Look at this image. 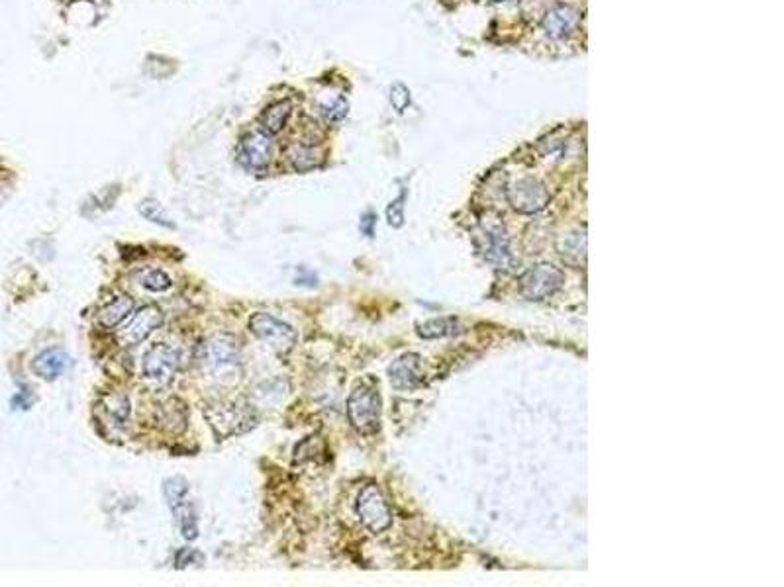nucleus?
Masks as SVG:
<instances>
[{
    "label": "nucleus",
    "mask_w": 784,
    "mask_h": 587,
    "mask_svg": "<svg viewBox=\"0 0 784 587\" xmlns=\"http://www.w3.org/2000/svg\"><path fill=\"white\" fill-rule=\"evenodd\" d=\"M349 421L359 433L371 435L381 427V396L371 386H357L347 399Z\"/></svg>",
    "instance_id": "obj_1"
},
{
    "label": "nucleus",
    "mask_w": 784,
    "mask_h": 587,
    "mask_svg": "<svg viewBox=\"0 0 784 587\" xmlns=\"http://www.w3.org/2000/svg\"><path fill=\"white\" fill-rule=\"evenodd\" d=\"M165 498H167V506L171 507L175 519H177L181 535L187 540H195L198 537V523L195 506L189 499L187 480L171 478L165 482Z\"/></svg>",
    "instance_id": "obj_2"
},
{
    "label": "nucleus",
    "mask_w": 784,
    "mask_h": 587,
    "mask_svg": "<svg viewBox=\"0 0 784 587\" xmlns=\"http://www.w3.org/2000/svg\"><path fill=\"white\" fill-rule=\"evenodd\" d=\"M357 515L371 533H383L392 525V511L383 491L375 483H369L357 498Z\"/></svg>",
    "instance_id": "obj_3"
},
{
    "label": "nucleus",
    "mask_w": 784,
    "mask_h": 587,
    "mask_svg": "<svg viewBox=\"0 0 784 587\" xmlns=\"http://www.w3.org/2000/svg\"><path fill=\"white\" fill-rule=\"evenodd\" d=\"M249 329L255 337L267 341L271 347L279 351H289L297 343V331L271 313H253L252 320H249Z\"/></svg>",
    "instance_id": "obj_4"
},
{
    "label": "nucleus",
    "mask_w": 784,
    "mask_h": 587,
    "mask_svg": "<svg viewBox=\"0 0 784 587\" xmlns=\"http://www.w3.org/2000/svg\"><path fill=\"white\" fill-rule=\"evenodd\" d=\"M565 282L561 270L553 265H538L520 278V292L528 300H543L555 294Z\"/></svg>",
    "instance_id": "obj_5"
},
{
    "label": "nucleus",
    "mask_w": 784,
    "mask_h": 587,
    "mask_svg": "<svg viewBox=\"0 0 784 587\" xmlns=\"http://www.w3.org/2000/svg\"><path fill=\"white\" fill-rule=\"evenodd\" d=\"M197 357L200 365L210 370L234 367L239 360V344L232 335H214L200 344Z\"/></svg>",
    "instance_id": "obj_6"
},
{
    "label": "nucleus",
    "mask_w": 784,
    "mask_h": 587,
    "mask_svg": "<svg viewBox=\"0 0 784 587\" xmlns=\"http://www.w3.org/2000/svg\"><path fill=\"white\" fill-rule=\"evenodd\" d=\"M161 323H163V313L159 307L145 305L132 315L130 321H128L124 328L118 329L116 339L122 347H132V344H137L145 337H150Z\"/></svg>",
    "instance_id": "obj_7"
},
{
    "label": "nucleus",
    "mask_w": 784,
    "mask_h": 587,
    "mask_svg": "<svg viewBox=\"0 0 784 587\" xmlns=\"http://www.w3.org/2000/svg\"><path fill=\"white\" fill-rule=\"evenodd\" d=\"M181 352L173 344L155 343L144 357V375L151 380H169L177 370Z\"/></svg>",
    "instance_id": "obj_8"
},
{
    "label": "nucleus",
    "mask_w": 784,
    "mask_h": 587,
    "mask_svg": "<svg viewBox=\"0 0 784 587\" xmlns=\"http://www.w3.org/2000/svg\"><path fill=\"white\" fill-rule=\"evenodd\" d=\"M508 200L518 212L533 213L546 208V204L549 202V194L541 182L524 179L516 182L512 189H508Z\"/></svg>",
    "instance_id": "obj_9"
},
{
    "label": "nucleus",
    "mask_w": 784,
    "mask_h": 587,
    "mask_svg": "<svg viewBox=\"0 0 784 587\" xmlns=\"http://www.w3.org/2000/svg\"><path fill=\"white\" fill-rule=\"evenodd\" d=\"M237 159L252 171H263L273 159V142L271 137L260 132L249 134L237 149Z\"/></svg>",
    "instance_id": "obj_10"
},
{
    "label": "nucleus",
    "mask_w": 784,
    "mask_h": 587,
    "mask_svg": "<svg viewBox=\"0 0 784 587\" xmlns=\"http://www.w3.org/2000/svg\"><path fill=\"white\" fill-rule=\"evenodd\" d=\"M389 378L396 390H412L420 386L423 380L420 357L414 352H406L400 359H396L389 368Z\"/></svg>",
    "instance_id": "obj_11"
},
{
    "label": "nucleus",
    "mask_w": 784,
    "mask_h": 587,
    "mask_svg": "<svg viewBox=\"0 0 784 587\" xmlns=\"http://www.w3.org/2000/svg\"><path fill=\"white\" fill-rule=\"evenodd\" d=\"M580 22V16L573 6L569 4H557L543 18V27L553 40H565L573 34Z\"/></svg>",
    "instance_id": "obj_12"
},
{
    "label": "nucleus",
    "mask_w": 784,
    "mask_h": 587,
    "mask_svg": "<svg viewBox=\"0 0 784 587\" xmlns=\"http://www.w3.org/2000/svg\"><path fill=\"white\" fill-rule=\"evenodd\" d=\"M69 365H71V359L66 351L48 349L35 357L32 368L40 378L55 380L69 368Z\"/></svg>",
    "instance_id": "obj_13"
},
{
    "label": "nucleus",
    "mask_w": 784,
    "mask_h": 587,
    "mask_svg": "<svg viewBox=\"0 0 784 587\" xmlns=\"http://www.w3.org/2000/svg\"><path fill=\"white\" fill-rule=\"evenodd\" d=\"M132 310H134L132 297L128 294H118L98 312V323L108 329L118 328L120 323L128 320V315L132 313Z\"/></svg>",
    "instance_id": "obj_14"
},
{
    "label": "nucleus",
    "mask_w": 784,
    "mask_h": 587,
    "mask_svg": "<svg viewBox=\"0 0 784 587\" xmlns=\"http://www.w3.org/2000/svg\"><path fill=\"white\" fill-rule=\"evenodd\" d=\"M287 157L297 171H310L322 163V151L310 142H294L287 149Z\"/></svg>",
    "instance_id": "obj_15"
},
{
    "label": "nucleus",
    "mask_w": 784,
    "mask_h": 587,
    "mask_svg": "<svg viewBox=\"0 0 784 587\" xmlns=\"http://www.w3.org/2000/svg\"><path fill=\"white\" fill-rule=\"evenodd\" d=\"M291 112H292V104L289 100L275 102V104L267 108L261 116L263 134H267V135L279 134L281 129L284 127V124H287V120L291 118Z\"/></svg>",
    "instance_id": "obj_16"
},
{
    "label": "nucleus",
    "mask_w": 784,
    "mask_h": 587,
    "mask_svg": "<svg viewBox=\"0 0 784 587\" xmlns=\"http://www.w3.org/2000/svg\"><path fill=\"white\" fill-rule=\"evenodd\" d=\"M461 333V325L455 318H439L430 320L422 323L418 328V335L423 339H436V337H451V335Z\"/></svg>",
    "instance_id": "obj_17"
},
{
    "label": "nucleus",
    "mask_w": 784,
    "mask_h": 587,
    "mask_svg": "<svg viewBox=\"0 0 784 587\" xmlns=\"http://www.w3.org/2000/svg\"><path fill=\"white\" fill-rule=\"evenodd\" d=\"M140 213L144 218H147L150 221H153V223H159V226H163V228H175V223H173V220H171V216L167 212H165V208L161 206L159 202L157 200H153V198H145L142 204H140Z\"/></svg>",
    "instance_id": "obj_18"
},
{
    "label": "nucleus",
    "mask_w": 784,
    "mask_h": 587,
    "mask_svg": "<svg viewBox=\"0 0 784 587\" xmlns=\"http://www.w3.org/2000/svg\"><path fill=\"white\" fill-rule=\"evenodd\" d=\"M137 281H140V284L151 292H165L167 288H171V278L165 274L163 270H157V268L142 270V273L137 274Z\"/></svg>",
    "instance_id": "obj_19"
},
{
    "label": "nucleus",
    "mask_w": 784,
    "mask_h": 587,
    "mask_svg": "<svg viewBox=\"0 0 784 587\" xmlns=\"http://www.w3.org/2000/svg\"><path fill=\"white\" fill-rule=\"evenodd\" d=\"M320 114L324 116L328 122H339V120H344L345 118V114H347V102H345V98L344 97H334V98H330V100H326V102H322L320 104Z\"/></svg>",
    "instance_id": "obj_20"
},
{
    "label": "nucleus",
    "mask_w": 784,
    "mask_h": 587,
    "mask_svg": "<svg viewBox=\"0 0 784 587\" xmlns=\"http://www.w3.org/2000/svg\"><path fill=\"white\" fill-rule=\"evenodd\" d=\"M386 218H389V223L392 228H400L402 226V221H404V194H400L399 198H396L391 206H389V210H386Z\"/></svg>",
    "instance_id": "obj_21"
},
{
    "label": "nucleus",
    "mask_w": 784,
    "mask_h": 587,
    "mask_svg": "<svg viewBox=\"0 0 784 587\" xmlns=\"http://www.w3.org/2000/svg\"><path fill=\"white\" fill-rule=\"evenodd\" d=\"M391 102H392L394 110L404 112L406 106L410 104V92H408V89H406L404 85H400V82H399V85H394L391 89Z\"/></svg>",
    "instance_id": "obj_22"
},
{
    "label": "nucleus",
    "mask_w": 784,
    "mask_h": 587,
    "mask_svg": "<svg viewBox=\"0 0 784 587\" xmlns=\"http://www.w3.org/2000/svg\"><path fill=\"white\" fill-rule=\"evenodd\" d=\"M373 226H375V216L373 213H365L363 220H361V231L365 233V236H369V237L373 236Z\"/></svg>",
    "instance_id": "obj_23"
},
{
    "label": "nucleus",
    "mask_w": 784,
    "mask_h": 587,
    "mask_svg": "<svg viewBox=\"0 0 784 587\" xmlns=\"http://www.w3.org/2000/svg\"><path fill=\"white\" fill-rule=\"evenodd\" d=\"M494 3H502V0H494Z\"/></svg>",
    "instance_id": "obj_24"
}]
</instances>
